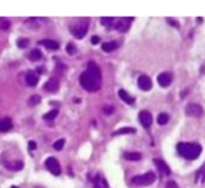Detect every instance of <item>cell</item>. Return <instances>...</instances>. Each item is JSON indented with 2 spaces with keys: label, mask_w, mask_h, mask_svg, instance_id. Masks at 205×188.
<instances>
[{
  "label": "cell",
  "mask_w": 205,
  "mask_h": 188,
  "mask_svg": "<svg viewBox=\"0 0 205 188\" xmlns=\"http://www.w3.org/2000/svg\"><path fill=\"white\" fill-rule=\"evenodd\" d=\"M5 166L10 170L16 171V170H19V169L23 168V162H21V160H13V162H10V163L5 162Z\"/></svg>",
  "instance_id": "13"
},
{
  "label": "cell",
  "mask_w": 205,
  "mask_h": 188,
  "mask_svg": "<svg viewBox=\"0 0 205 188\" xmlns=\"http://www.w3.org/2000/svg\"><path fill=\"white\" fill-rule=\"evenodd\" d=\"M119 97H120L121 100H123L125 102H127V104H130V105L135 102V98L130 97V94H128L126 90H123V89H120V90H119Z\"/></svg>",
  "instance_id": "14"
},
{
  "label": "cell",
  "mask_w": 205,
  "mask_h": 188,
  "mask_svg": "<svg viewBox=\"0 0 205 188\" xmlns=\"http://www.w3.org/2000/svg\"><path fill=\"white\" fill-rule=\"evenodd\" d=\"M66 51H67L70 54H74V52H76V47L73 46V43H68L67 47H66Z\"/></svg>",
  "instance_id": "29"
},
{
  "label": "cell",
  "mask_w": 205,
  "mask_h": 188,
  "mask_svg": "<svg viewBox=\"0 0 205 188\" xmlns=\"http://www.w3.org/2000/svg\"><path fill=\"white\" fill-rule=\"evenodd\" d=\"M179 153L186 159H197L202 153V146L196 142H180L178 145Z\"/></svg>",
  "instance_id": "2"
},
{
  "label": "cell",
  "mask_w": 205,
  "mask_h": 188,
  "mask_svg": "<svg viewBox=\"0 0 205 188\" xmlns=\"http://www.w3.org/2000/svg\"><path fill=\"white\" fill-rule=\"evenodd\" d=\"M139 121H140V123L144 128H149L151 123H152V115L149 111L143 110V111L139 112Z\"/></svg>",
  "instance_id": "7"
},
{
  "label": "cell",
  "mask_w": 205,
  "mask_h": 188,
  "mask_svg": "<svg viewBox=\"0 0 205 188\" xmlns=\"http://www.w3.org/2000/svg\"><path fill=\"white\" fill-rule=\"evenodd\" d=\"M17 45H18V47H21V48H25L28 45H29V40H28V39H19V40L17 41Z\"/></svg>",
  "instance_id": "27"
},
{
  "label": "cell",
  "mask_w": 205,
  "mask_h": 188,
  "mask_svg": "<svg viewBox=\"0 0 205 188\" xmlns=\"http://www.w3.org/2000/svg\"><path fill=\"white\" fill-rule=\"evenodd\" d=\"M133 183L137 186H150L156 181V176L154 173H146L144 175H138L132 178Z\"/></svg>",
  "instance_id": "3"
},
{
  "label": "cell",
  "mask_w": 205,
  "mask_h": 188,
  "mask_svg": "<svg viewBox=\"0 0 205 188\" xmlns=\"http://www.w3.org/2000/svg\"><path fill=\"white\" fill-rule=\"evenodd\" d=\"M42 58V52L40 50H32L31 52H30V54H29V59L31 60V62H37V60H40Z\"/></svg>",
  "instance_id": "20"
},
{
  "label": "cell",
  "mask_w": 205,
  "mask_h": 188,
  "mask_svg": "<svg viewBox=\"0 0 205 188\" xmlns=\"http://www.w3.org/2000/svg\"><path fill=\"white\" fill-rule=\"evenodd\" d=\"M132 19H133V18H121L120 21H118V22H116L115 28L118 29V30H120V31H125V30H127V28L130 27V22H131Z\"/></svg>",
  "instance_id": "11"
},
{
  "label": "cell",
  "mask_w": 205,
  "mask_h": 188,
  "mask_svg": "<svg viewBox=\"0 0 205 188\" xmlns=\"http://www.w3.org/2000/svg\"><path fill=\"white\" fill-rule=\"evenodd\" d=\"M56 116H58V110H52V111H49L48 114H46V115L43 116V119L51 121V119H54Z\"/></svg>",
  "instance_id": "25"
},
{
  "label": "cell",
  "mask_w": 205,
  "mask_h": 188,
  "mask_svg": "<svg viewBox=\"0 0 205 188\" xmlns=\"http://www.w3.org/2000/svg\"><path fill=\"white\" fill-rule=\"evenodd\" d=\"M95 188H102V187H101L100 185H96V186H95Z\"/></svg>",
  "instance_id": "35"
},
{
  "label": "cell",
  "mask_w": 205,
  "mask_h": 188,
  "mask_svg": "<svg viewBox=\"0 0 205 188\" xmlns=\"http://www.w3.org/2000/svg\"><path fill=\"white\" fill-rule=\"evenodd\" d=\"M125 159H128V160H139L142 158V154L139 152H126L123 154Z\"/></svg>",
  "instance_id": "21"
},
{
  "label": "cell",
  "mask_w": 205,
  "mask_h": 188,
  "mask_svg": "<svg viewBox=\"0 0 205 188\" xmlns=\"http://www.w3.org/2000/svg\"><path fill=\"white\" fill-rule=\"evenodd\" d=\"M35 148H36L35 141H30V142H29V150H35Z\"/></svg>",
  "instance_id": "34"
},
{
  "label": "cell",
  "mask_w": 205,
  "mask_h": 188,
  "mask_svg": "<svg viewBox=\"0 0 205 188\" xmlns=\"http://www.w3.org/2000/svg\"><path fill=\"white\" fill-rule=\"evenodd\" d=\"M25 80H27V83L30 87H35L36 85H37V81H39L37 76H36L34 72H28Z\"/></svg>",
  "instance_id": "15"
},
{
  "label": "cell",
  "mask_w": 205,
  "mask_h": 188,
  "mask_svg": "<svg viewBox=\"0 0 205 188\" xmlns=\"http://www.w3.org/2000/svg\"><path fill=\"white\" fill-rule=\"evenodd\" d=\"M154 163H155V165L157 166V169L162 174H164V175H169V174H170L169 166L164 163L162 159H154Z\"/></svg>",
  "instance_id": "10"
},
{
  "label": "cell",
  "mask_w": 205,
  "mask_h": 188,
  "mask_svg": "<svg viewBox=\"0 0 205 188\" xmlns=\"http://www.w3.org/2000/svg\"><path fill=\"white\" fill-rule=\"evenodd\" d=\"M116 48H118V42L115 41H110V42H106L102 45V50L104 52H113Z\"/></svg>",
  "instance_id": "18"
},
{
  "label": "cell",
  "mask_w": 205,
  "mask_h": 188,
  "mask_svg": "<svg viewBox=\"0 0 205 188\" xmlns=\"http://www.w3.org/2000/svg\"><path fill=\"white\" fill-rule=\"evenodd\" d=\"M168 119H169V116H168V114H165V112L160 114L158 117H157V122H158V124H161V126L165 124V123L168 122Z\"/></svg>",
  "instance_id": "23"
},
{
  "label": "cell",
  "mask_w": 205,
  "mask_h": 188,
  "mask_svg": "<svg viewBox=\"0 0 205 188\" xmlns=\"http://www.w3.org/2000/svg\"><path fill=\"white\" fill-rule=\"evenodd\" d=\"M167 21H168V22H169V23H170L172 26H174L175 28H178V27H179V23H178V22H175V21H173V19H170V18H169V19H167Z\"/></svg>",
  "instance_id": "33"
},
{
  "label": "cell",
  "mask_w": 205,
  "mask_h": 188,
  "mask_svg": "<svg viewBox=\"0 0 205 188\" xmlns=\"http://www.w3.org/2000/svg\"><path fill=\"white\" fill-rule=\"evenodd\" d=\"M165 188H179V187L174 181H168L167 185H165Z\"/></svg>",
  "instance_id": "30"
},
{
  "label": "cell",
  "mask_w": 205,
  "mask_h": 188,
  "mask_svg": "<svg viewBox=\"0 0 205 188\" xmlns=\"http://www.w3.org/2000/svg\"><path fill=\"white\" fill-rule=\"evenodd\" d=\"M12 128V123L10 118H4L0 121V131H7Z\"/></svg>",
  "instance_id": "17"
},
{
  "label": "cell",
  "mask_w": 205,
  "mask_h": 188,
  "mask_svg": "<svg viewBox=\"0 0 205 188\" xmlns=\"http://www.w3.org/2000/svg\"><path fill=\"white\" fill-rule=\"evenodd\" d=\"M88 31V23L86 22H82L74 27L71 28V33L77 38V39H82L83 36L86 34Z\"/></svg>",
  "instance_id": "5"
},
{
  "label": "cell",
  "mask_w": 205,
  "mask_h": 188,
  "mask_svg": "<svg viewBox=\"0 0 205 188\" xmlns=\"http://www.w3.org/2000/svg\"><path fill=\"white\" fill-rule=\"evenodd\" d=\"M185 114L190 117H200L204 114V110L199 104L191 102L185 107Z\"/></svg>",
  "instance_id": "4"
},
{
  "label": "cell",
  "mask_w": 205,
  "mask_h": 188,
  "mask_svg": "<svg viewBox=\"0 0 205 188\" xmlns=\"http://www.w3.org/2000/svg\"><path fill=\"white\" fill-rule=\"evenodd\" d=\"M136 133V129L135 128H131V127H125V128H121V129L116 130L113 133L114 136H118V135H123V134H133Z\"/></svg>",
  "instance_id": "19"
},
{
  "label": "cell",
  "mask_w": 205,
  "mask_h": 188,
  "mask_svg": "<svg viewBox=\"0 0 205 188\" xmlns=\"http://www.w3.org/2000/svg\"><path fill=\"white\" fill-rule=\"evenodd\" d=\"M40 101H41V97H39V95H32V97L29 98L28 104H29L30 106H35V105H37Z\"/></svg>",
  "instance_id": "24"
},
{
  "label": "cell",
  "mask_w": 205,
  "mask_h": 188,
  "mask_svg": "<svg viewBox=\"0 0 205 188\" xmlns=\"http://www.w3.org/2000/svg\"><path fill=\"white\" fill-rule=\"evenodd\" d=\"M172 80H173V76H172L170 72H162V74H160L158 77H157L158 83L162 87H168L172 83Z\"/></svg>",
  "instance_id": "9"
},
{
  "label": "cell",
  "mask_w": 205,
  "mask_h": 188,
  "mask_svg": "<svg viewBox=\"0 0 205 188\" xmlns=\"http://www.w3.org/2000/svg\"><path fill=\"white\" fill-rule=\"evenodd\" d=\"M10 27H11L10 21L7 18H5V17H0V29L1 30H9Z\"/></svg>",
  "instance_id": "22"
},
{
  "label": "cell",
  "mask_w": 205,
  "mask_h": 188,
  "mask_svg": "<svg viewBox=\"0 0 205 188\" xmlns=\"http://www.w3.org/2000/svg\"><path fill=\"white\" fill-rule=\"evenodd\" d=\"M100 42V38L97 36V35H94L93 38H91V43L93 45H96V43H98Z\"/></svg>",
  "instance_id": "32"
},
{
  "label": "cell",
  "mask_w": 205,
  "mask_h": 188,
  "mask_svg": "<svg viewBox=\"0 0 205 188\" xmlns=\"http://www.w3.org/2000/svg\"><path fill=\"white\" fill-rule=\"evenodd\" d=\"M64 144H65V140H64V139H60V140H58L54 144V148L56 151H60V150H63Z\"/></svg>",
  "instance_id": "26"
},
{
  "label": "cell",
  "mask_w": 205,
  "mask_h": 188,
  "mask_svg": "<svg viewBox=\"0 0 205 188\" xmlns=\"http://www.w3.org/2000/svg\"><path fill=\"white\" fill-rule=\"evenodd\" d=\"M113 106H104L103 107V111H104V114H107V115H110L112 112H113Z\"/></svg>",
  "instance_id": "31"
},
{
  "label": "cell",
  "mask_w": 205,
  "mask_h": 188,
  "mask_svg": "<svg viewBox=\"0 0 205 188\" xmlns=\"http://www.w3.org/2000/svg\"><path fill=\"white\" fill-rule=\"evenodd\" d=\"M46 166L49 169V171L53 175H60V173H61V168L54 157H51L46 160Z\"/></svg>",
  "instance_id": "6"
},
{
  "label": "cell",
  "mask_w": 205,
  "mask_h": 188,
  "mask_svg": "<svg viewBox=\"0 0 205 188\" xmlns=\"http://www.w3.org/2000/svg\"><path fill=\"white\" fill-rule=\"evenodd\" d=\"M82 87L88 92H96L101 88L102 77H101V70L95 63H89L88 70L84 71L79 77Z\"/></svg>",
  "instance_id": "1"
},
{
  "label": "cell",
  "mask_w": 205,
  "mask_h": 188,
  "mask_svg": "<svg viewBox=\"0 0 205 188\" xmlns=\"http://www.w3.org/2000/svg\"><path fill=\"white\" fill-rule=\"evenodd\" d=\"M40 43L47 47L48 50H59V43L54 40H42L40 41Z\"/></svg>",
  "instance_id": "16"
},
{
  "label": "cell",
  "mask_w": 205,
  "mask_h": 188,
  "mask_svg": "<svg viewBox=\"0 0 205 188\" xmlns=\"http://www.w3.org/2000/svg\"><path fill=\"white\" fill-rule=\"evenodd\" d=\"M12 188H17V187H12Z\"/></svg>",
  "instance_id": "36"
},
{
  "label": "cell",
  "mask_w": 205,
  "mask_h": 188,
  "mask_svg": "<svg viewBox=\"0 0 205 188\" xmlns=\"http://www.w3.org/2000/svg\"><path fill=\"white\" fill-rule=\"evenodd\" d=\"M44 89L48 90V92H56L59 89V82H58V80H55V78L48 80L46 82V85H44Z\"/></svg>",
  "instance_id": "12"
},
{
  "label": "cell",
  "mask_w": 205,
  "mask_h": 188,
  "mask_svg": "<svg viewBox=\"0 0 205 188\" xmlns=\"http://www.w3.org/2000/svg\"><path fill=\"white\" fill-rule=\"evenodd\" d=\"M138 87L142 90H150L151 87H152V82H151L150 77L146 76V75H142L138 78Z\"/></svg>",
  "instance_id": "8"
},
{
  "label": "cell",
  "mask_w": 205,
  "mask_h": 188,
  "mask_svg": "<svg viewBox=\"0 0 205 188\" xmlns=\"http://www.w3.org/2000/svg\"><path fill=\"white\" fill-rule=\"evenodd\" d=\"M113 22V18L112 17H102L101 18V23L103 26H110V23Z\"/></svg>",
  "instance_id": "28"
}]
</instances>
